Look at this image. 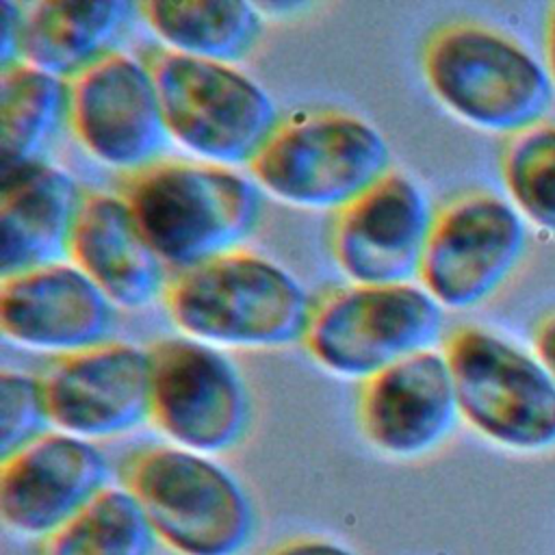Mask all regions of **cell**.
I'll return each mask as SVG.
<instances>
[{"instance_id": "6", "label": "cell", "mask_w": 555, "mask_h": 555, "mask_svg": "<svg viewBox=\"0 0 555 555\" xmlns=\"http://www.w3.org/2000/svg\"><path fill=\"white\" fill-rule=\"evenodd\" d=\"M440 351L457 412L477 434L512 451L555 447V379L533 351L475 323L453 327Z\"/></svg>"}, {"instance_id": "21", "label": "cell", "mask_w": 555, "mask_h": 555, "mask_svg": "<svg viewBox=\"0 0 555 555\" xmlns=\"http://www.w3.org/2000/svg\"><path fill=\"white\" fill-rule=\"evenodd\" d=\"M67 80L24 61L0 67L2 171L41 160L43 147L67 124Z\"/></svg>"}, {"instance_id": "10", "label": "cell", "mask_w": 555, "mask_h": 555, "mask_svg": "<svg viewBox=\"0 0 555 555\" xmlns=\"http://www.w3.org/2000/svg\"><path fill=\"white\" fill-rule=\"evenodd\" d=\"M150 353V421L173 444L217 455L247 434L251 399L236 366L212 345L160 338Z\"/></svg>"}, {"instance_id": "1", "label": "cell", "mask_w": 555, "mask_h": 555, "mask_svg": "<svg viewBox=\"0 0 555 555\" xmlns=\"http://www.w3.org/2000/svg\"><path fill=\"white\" fill-rule=\"evenodd\" d=\"M115 193L160 260L178 271L238 249L262 212L256 182L206 160L158 158L124 173Z\"/></svg>"}, {"instance_id": "23", "label": "cell", "mask_w": 555, "mask_h": 555, "mask_svg": "<svg viewBox=\"0 0 555 555\" xmlns=\"http://www.w3.org/2000/svg\"><path fill=\"white\" fill-rule=\"evenodd\" d=\"M507 199L535 230L555 236V121L505 137L499 156Z\"/></svg>"}, {"instance_id": "26", "label": "cell", "mask_w": 555, "mask_h": 555, "mask_svg": "<svg viewBox=\"0 0 555 555\" xmlns=\"http://www.w3.org/2000/svg\"><path fill=\"white\" fill-rule=\"evenodd\" d=\"M264 555H360L349 544L330 535H293L273 544Z\"/></svg>"}, {"instance_id": "12", "label": "cell", "mask_w": 555, "mask_h": 555, "mask_svg": "<svg viewBox=\"0 0 555 555\" xmlns=\"http://www.w3.org/2000/svg\"><path fill=\"white\" fill-rule=\"evenodd\" d=\"M431 219L427 193L390 169L334 212L330 249L353 284H410L418 280Z\"/></svg>"}, {"instance_id": "18", "label": "cell", "mask_w": 555, "mask_h": 555, "mask_svg": "<svg viewBox=\"0 0 555 555\" xmlns=\"http://www.w3.org/2000/svg\"><path fill=\"white\" fill-rule=\"evenodd\" d=\"M82 195L65 169L46 160L4 169L0 184V278L67 256Z\"/></svg>"}, {"instance_id": "9", "label": "cell", "mask_w": 555, "mask_h": 555, "mask_svg": "<svg viewBox=\"0 0 555 555\" xmlns=\"http://www.w3.org/2000/svg\"><path fill=\"white\" fill-rule=\"evenodd\" d=\"M529 245V223L509 199L466 191L434 210L418 284L449 310L490 299L516 271Z\"/></svg>"}, {"instance_id": "13", "label": "cell", "mask_w": 555, "mask_h": 555, "mask_svg": "<svg viewBox=\"0 0 555 555\" xmlns=\"http://www.w3.org/2000/svg\"><path fill=\"white\" fill-rule=\"evenodd\" d=\"M39 379L59 431L98 440L150 421V353L137 345L106 340L59 356Z\"/></svg>"}, {"instance_id": "3", "label": "cell", "mask_w": 555, "mask_h": 555, "mask_svg": "<svg viewBox=\"0 0 555 555\" xmlns=\"http://www.w3.org/2000/svg\"><path fill=\"white\" fill-rule=\"evenodd\" d=\"M421 72L451 115L505 137L546 119L555 91L546 65L527 46L475 20L434 28L421 50Z\"/></svg>"}, {"instance_id": "24", "label": "cell", "mask_w": 555, "mask_h": 555, "mask_svg": "<svg viewBox=\"0 0 555 555\" xmlns=\"http://www.w3.org/2000/svg\"><path fill=\"white\" fill-rule=\"evenodd\" d=\"M50 423L48 405L41 388V379L2 371L0 375V455L7 457L17 449L26 447L41 434Z\"/></svg>"}, {"instance_id": "17", "label": "cell", "mask_w": 555, "mask_h": 555, "mask_svg": "<svg viewBox=\"0 0 555 555\" xmlns=\"http://www.w3.org/2000/svg\"><path fill=\"white\" fill-rule=\"evenodd\" d=\"M67 256L117 308H145L163 297L169 282L165 262L117 193L82 195Z\"/></svg>"}, {"instance_id": "4", "label": "cell", "mask_w": 555, "mask_h": 555, "mask_svg": "<svg viewBox=\"0 0 555 555\" xmlns=\"http://www.w3.org/2000/svg\"><path fill=\"white\" fill-rule=\"evenodd\" d=\"M156 542L176 555H241L256 531L243 483L210 455L173 444L132 451L119 466Z\"/></svg>"}, {"instance_id": "14", "label": "cell", "mask_w": 555, "mask_h": 555, "mask_svg": "<svg viewBox=\"0 0 555 555\" xmlns=\"http://www.w3.org/2000/svg\"><path fill=\"white\" fill-rule=\"evenodd\" d=\"M111 466L93 440L48 429L0 462V518L41 542L108 486Z\"/></svg>"}, {"instance_id": "8", "label": "cell", "mask_w": 555, "mask_h": 555, "mask_svg": "<svg viewBox=\"0 0 555 555\" xmlns=\"http://www.w3.org/2000/svg\"><path fill=\"white\" fill-rule=\"evenodd\" d=\"M444 308L418 284H349L325 293L310 312L304 347L332 375L366 379L434 345Z\"/></svg>"}, {"instance_id": "11", "label": "cell", "mask_w": 555, "mask_h": 555, "mask_svg": "<svg viewBox=\"0 0 555 555\" xmlns=\"http://www.w3.org/2000/svg\"><path fill=\"white\" fill-rule=\"evenodd\" d=\"M67 85V128L89 156L124 173L158 160L169 134L143 59L115 50Z\"/></svg>"}, {"instance_id": "16", "label": "cell", "mask_w": 555, "mask_h": 555, "mask_svg": "<svg viewBox=\"0 0 555 555\" xmlns=\"http://www.w3.org/2000/svg\"><path fill=\"white\" fill-rule=\"evenodd\" d=\"M113 304L74 262H50L0 278V330L11 343L74 353L108 340Z\"/></svg>"}, {"instance_id": "7", "label": "cell", "mask_w": 555, "mask_h": 555, "mask_svg": "<svg viewBox=\"0 0 555 555\" xmlns=\"http://www.w3.org/2000/svg\"><path fill=\"white\" fill-rule=\"evenodd\" d=\"M169 139L206 163L249 165L280 124L271 95L230 63L186 56L167 48L150 50Z\"/></svg>"}, {"instance_id": "2", "label": "cell", "mask_w": 555, "mask_h": 555, "mask_svg": "<svg viewBox=\"0 0 555 555\" xmlns=\"http://www.w3.org/2000/svg\"><path fill=\"white\" fill-rule=\"evenodd\" d=\"M163 304L189 338L238 349L301 343L314 306L288 271L241 247L178 271Z\"/></svg>"}, {"instance_id": "19", "label": "cell", "mask_w": 555, "mask_h": 555, "mask_svg": "<svg viewBox=\"0 0 555 555\" xmlns=\"http://www.w3.org/2000/svg\"><path fill=\"white\" fill-rule=\"evenodd\" d=\"M139 15L130 0H43L24 4L20 61L72 80L106 54Z\"/></svg>"}, {"instance_id": "22", "label": "cell", "mask_w": 555, "mask_h": 555, "mask_svg": "<svg viewBox=\"0 0 555 555\" xmlns=\"http://www.w3.org/2000/svg\"><path fill=\"white\" fill-rule=\"evenodd\" d=\"M156 535L137 499L108 483L37 544V555H152Z\"/></svg>"}, {"instance_id": "15", "label": "cell", "mask_w": 555, "mask_h": 555, "mask_svg": "<svg viewBox=\"0 0 555 555\" xmlns=\"http://www.w3.org/2000/svg\"><path fill=\"white\" fill-rule=\"evenodd\" d=\"M457 416L451 371L438 349L412 353L360 386V431L388 457L412 460L429 453L451 434Z\"/></svg>"}, {"instance_id": "25", "label": "cell", "mask_w": 555, "mask_h": 555, "mask_svg": "<svg viewBox=\"0 0 555 555\" xmlns=\"http://www.w3.org/2000/svg\"><path fill=\"white\" fill-rule=\"evenodd\" d=\"M0 67L20 63L24 35V4L2 0L0 4Z\"/></svg>"}, {"instance_id": "5", "label": "cell", "mask_w": 555, "mask_h": 555, "mask_svg": "<svg viewBox=\"0 0 555 555\" xmlns=\"http://www.w3.org/2000/svg\"><path fill=\"white\" fill-rule=\"evenodd\" d=\"M247 169L262 191L284 204L336 212L392 165L388 141L373 124L323 108L280 119Z\"/></svg>"}, {"instance_id": "20", "label": "cell", "mask_w": 555, "mask_h": 555, "mask_svg": "<svg viewBox=\"0 0 555 555\" xmlns=\"http://www.w3.org/2000/svg\"><path fill=\"white\" fill-rule=\"evenodd\" d=\"M139 15L167 50L230 65L249 54L262 33L258 7L243 0H145Z\"/></svg>"}, {"instance_id": "27", "label": "cell", "mask_w": 555, "mask_h": 555, "mask_svg": "<svg viewBox=\"0 0 555 555\" xmlns=\"http://www.w3.org/2000/svg\"><path fill=\"white\" fill-rule=\"evenodd\" d=\"M533 353L542 360L555 379V308L544 312L531 327Z\"/></svg>"}, {"instance_id": "28", "label": "cell", "mask_w": 555, "mask_h": 555, "mask_svg": "<svg viewBox=\"0 0 555 555\" xmlns=\"http://www.w3.org/2000/svg\"><path fill=\"white\" fill-rule=\"evenodd\" d=\"M544 65L555 87V2H551L544 13Z\"/></svg>"}]
</instances>
